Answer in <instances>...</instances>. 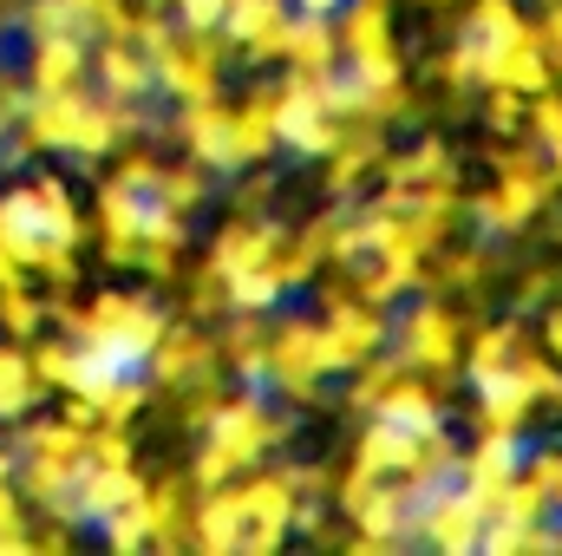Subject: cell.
I'll return each mask as SVG.
<instances>
[{"mask_svg": "<svg viewBox=\"0 0 562 556\" xmlns=\"http://www.w3.org/2000/svg\"><path fill=\"white\" fill-rule=\"evenodd\" d=\"M550 341H557V354H562V321H557V327H550Z\"/></svg>", "mask_w": 562, "mask_h": 556, "instance_id": "cell-2", "label": "cell"}, {"mask_svg": "<svg viewBox=\"0 0 562 556\" xmlns=\"http://www.w3.org/2000/svg\"><path fill=\"white\" fill-rule=\"evenodd\" d=\"M557 170H562V144H557Z\"/></svg>", "mask_w": 562, "mask_h": 556, "instance_id": "cell-3", "label": "cell"}, {"mask_svg": "<svg viewBox=\"0 0 562 556\" xmlns=\"http://www.w3.org/2000/svg\"><path fill=\"white\" fill-rule=\"evenodd\" d=\"M537 132L550 144H562V99H543V105H537Z\"/></svg>", "mask_w": 562, "mask_h": 556, "instance_id": "cell-1", "label": "cell"}]
</instances>
